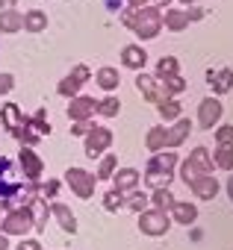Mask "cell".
<instances>
[{
    "label": "cell",
    "mask_w": 233,
    "mask_h": 250,
    "mask_svg": "<svg viewBox=\"0 0 233 250\" xmlns=\"http://www.w3.org/2000/svg\"><path fill=\"white\" fill-rule=\"evenodd\" d=\"M121 24L130 27L139 39H157L163 30V9H157V6L127 9V12H121Z\"/></svg>",
    "instance_id": "cell-1"
},
{
    "label": "cell",
    "mask_w": 233,
    "mask_h": 250,
    "mask_svg": "<svg viewBox=\"0 0 233 250\" xmlns=\"http://www.w3.org/2000/svg\"><path fill=\"white\" fill-rule=\"evenodd\" d=\"M30 229H36L30 206L12 209V212H6L3 218H0V232H3V235H21V238H24V235H27Z\"/></svg>",
    "instance_id": "cell-2"
},
{
    "label": "cell",
    "mask_w": 233,
    "mask_h": 250,
    "mask_svg": "<svg viewBox=\"0 0 233 250\" xmlns=\"http://www.w3.org/2000/svg\"><path fill=\"white\" fill-rule=\"evenodd\" d=\"M65 183H68V188H71L80 200H89V197L94 194L97 177L89 174L86 168H68V171H65Z\"/></svg>",
    "instance_id": "cell-3"
},
{
    "label": "cell",
    "mask_w": 233,
    "mask_h": 250,
    "mask_svg": "<svg viewBox=\"0 0 233 250\" xmlns=\"http://www.w3.org/2000/svg\"><path fill=\"white\" fill-rule=\"evenodd\" d=\"M168 227H171V218H168V212H163V209H145V212L139 215V229H142L145 235L160 238V235L168 232Z\"/></svg>",
    "instance_id": "cell-4"
},
{
    "label": "cell",
    "mask_w": 233,
    "mask_h": 250,
    "mask_svg": "<svg viewBox=\"0 0 233 250\" xmlns=\"http://www.w3.org/2000/svg\"><path fill=\"white\" fill-rule=\"evenodd\" d=\"M0 118H3V127H6L21 145H27V118H24V112H21L15 103H3Z\"/></svg>",
    "instance_id": "cell-5"
},
{
    "label": "cell",
    "mask_w": 233,
    "mask_h": 250,
    "mask_svg": "<svg viewBox=\"0 0 233 250\" xmlns=\"http://www.w3.org/2000/svg\"><path fill=\"white\" fill-rule=\"evenodd\" d=\"M221 115H224L221 100H218V97H204L201 106H198V127H201V130H212V127H218Z\"/></svg>",
    "instance_id": "cell-6"
},
{
    "label": "cell",
    "mask_w": 233,
    "mask_h": 250,
    "mask_svg": "<svg viewBox=\"0 0 233 250\" xmlns=\"http://www.w3.org/2000/svg\"><path fill=\"white\" fill-rule=\"evenodd\" d=\"M89 77H92V71H89V65H74V71L68 74V77H62L59 80V94L62 97H77L80 94V88L89 83Z\"/></svg>",
    "instance_id": "cell-7"
},
{
    "label": "cell",
    "mask_w": 233,
    "mask_h": 250,
    "mask_svg": "<svg viewBox=\"0 0 233 250\" xmlns=\"http://www.w3.org/2000/svg\"><path fill=\"white\" fill-rule=\"evenodd\" d=\"M136 88H139V94H142L145 100H151V103H157V106H160L163 100H168L163 83H160L157 77H151V74H139V77H136Z\"/></svg>",
    "instance_id": "cell-8"
},
{
    "label": "cell",
    "mask_w": 233,
    "mask_h": 250,
    "mask_svg": "<svg viewBox=\"0 0 233 250\" xmlns=\"http://www.w3.org/2000/svg\"><path fill=\"white\" fill-rule=\"evenodd\" d=\"M86 156H100V153H106L109 147H112V130H106V127H94L89 136H86Z\"/></svg>",
    "instance_id": "cell-9"
},
{
    "label": "cell",
    "mask_w": 233,
    "mask_h": 250,
    "mask_svg": "<svg viewBox=\"0 0 233 250\" xmlns=\"http://www.w3.org/2000/svg\"><path fill=\"white\" fill-rule=\"evenodd\" d=\"M97 112V100L94 97H89V94H77V97H71V103H68V118L77 124V121H92V115Z\"/></svg>",
    "instance_id": "cell-10"
},
{
    "label": "cell",
    "mask_w": 233,
    "mask_h": 250,
    "mask_svg": "<svg viewBox=\"0 0 233 250\" xmlns=\"http://www.w3.org/2000/svg\"><path fill=\"white\" fill-rule=\"evenodd\" d=\"M18 162H21V168H24V177H27L30 183H39V177H42V171H45V162H42V156H39L33 147H21V153H18Z\"/></svg>",
    "instance_id": "cell-11"
},
{
    "label": "cell",
    "mask_w": 233,
    "mask_h": 250,
    "mask_svg": "<svg viewBox=\"0 0 233 250\" xmlns=\"http://www.w3.org/2000/svg\"><path fill=\"white\" fill-rule=\"evenodd\" d=\"M192 133V121L189 118H177L174 121V127H165V150H174L180 147Z\"/></svg>",
    "instance_id": "cell-12"
},
{
    "label": "cell",
    "mask_w": 233,
    "mask_h": 250,
    "mask_svg": "<svg viewBox=\"0 0 233 250\" xmlns=\"http://www.w3.org/2000/svg\"><path fill=\"white\" fill-rule=\"evenodd\" d=\"M112 183H115V191H121V194H130L139 188L142 183V174L136 168H121V171H115L112 174Z\"/></svg>",
    "instance_id": "cell-13"
},
{
    "label": "cell",
    "mask_w": 233,
    "mask_h": 250,
    "mask_svg": "<svg viewBox=\"0 0 233 250\" xmlns=\"http://www.w3.org/2000/svg\"><path fill=\"white\" fill-rule=\"evenodd\" d=\"M145 62H148V53H145L142 44H124V47H121V65H124V68L142 71Z\"/></svg>",
    "instance_id": "cell-14"
},
{
    "label": "cell",
    "mask_w": 233,
    "mask_h": 250,
    "mask_svg": "<svg viewBox=\"0 0 233 250\" xmlns=\"http://www.w3.org/2000/svg\"><path fill=\"white\" fill-rule=\"evenodd\" d=\"M168 212H171V218H174L177 224H183V227H189V224L198 221V206L189 203V200H174Z\"/></svg>",
    "instance_id": "cell-15"
},
{
    "label": "cell",
    "mask_w": 233,
    "mask_h": 250,
    "mask_svg": "<svg viewBox=\"0 0 233 250\" xmlns=\"http://www.w3.org/2000/svg\"><path fill=\"white\" fill-rule=\"evenodd\" d=\"M189 188H192V194H195L198 200H212V197L218 194V188H221V186H218V180H215L212 174H207V177L195 180Z\"/></svg>",
    "instance_id": "cell-16"
},
{
    "label": "cell",
    "mask_w": 233,
    "mask_h": 250,
    "mask_svg": "<svg viewBox=\"0 0 233 250\" xmlns=\"http://www.w3.org/2000/svg\"><path fill=\"white\" fill-rule=\"evenodd\" d=\"M50 212H53L56 224L62 227V232H71V235L77 232V218H74V212H71L65 203H56V200H53V203H50Z\"/></svg>",
    "instance_id": "cell-17"
},
{
    "label": "cell",
    "mask_w": 233,
    "mask_h": 250,
    "mask_svg": "<svg viewBox=\"0 0 233 250\" xmlns=\"http://www.w3.org/2000/svg\"><path fill=\"white\" fill-rule=\"evenodd\" d=\"M207 80L212 85L215 94H227L233 88V68H221V71H207Z\"/></svg>",
    "instance_id": "cell-18"
},
{
    "label": "cell",
    "mask_w": 233,
    "mask_h": 250,
    "mask_svg": "<svg viewBox=\"0 0 233 250\" xmlns=\"http://www.w3.org/2000/svg\"><path fill=\"white\" fill-rule=\"evenodd\" d=\"M18 30H24V12L0 9V33H18Z\"/></svg>",
    "instance_id": "cell-19"
},
{
    "label": "cell",
    "mask_w": 233,
    "mask_h": 250,
    "mask_svg": "<svg viewBox=\"0 0 233 250\" xmlns=\"http://www.w3.org/2000/svg\"><path fill=\"white\" fill-rule=\"evenodd\" d=\"M163 27L171 30V33H183V30L189 27V15H186L183 9H165V15H163Z\"/></svg>",
    "instance_id": "cell-20"
},
{
    "label": "cell",
    "mask_w": 233,
    "mask_h": 250,
    "mask_svg": "<svg viewBox=\"0 0 233 250\" xmlns=\"http://www.w3.org/2000/svg\"><path fill=\"white\" fill-rule=\"evenodd\" d=\"M94 83H97L103 91H115V88H118V83H121V77H118V71H115V68L103 65V68H97V74H94Z\"/></svg>",
    "instance_id": "cell-21"
},
{
    "label": "cell",
    "mask_w": 233,
    "mask_h": 250,
    "mask_svg": "<svg viewBox=\"0 0 233 250\" xmlns=\"http://www.w3.org/2000/svg\"><path fill=\"white\" fill-rule=\"evenodd\" d=\"M151 168H160V171H168V174H174V168L180 165V159H177V153L174 150H160V153H154L151 156V162H148Z\"/></svg>",
    "instance_id": "cell-22"
},
{
    "label": "cell",
    "mask_w": 233,
    "mask_h": 250,
    "mask_svg": "<svg viewBox=\"0 0 233 250\" xmlns=\"http://www.w3.org/2000/svg\"><path fill=\"white\" fill-rule=\"evenodd\" d=\"M142 180H145V183H148V186L157 191V188H168V183H171V174H168V171H160V168H151V165H148Z\"/></svg>",
    "instance_id": "cell-23"
},
{
    "label": "cell",
    "mask_w": 233,
    "mask_h": 250,
    "mask_svg": "<svg viewBox=\"0 0 233 250\" xmlns=\"http://www.w3.org/2000/svg\"><path fill=\"white\" fill-rule=\"evenodd\" d=\"M145 147L151 150V153H160V150H165V127H151L148 130V136H145Z\"/></svg>",
    "instance_id": "cell-24"
},
{
    "label": "cell",
    "mask_w": 233,
    "mask_h": 250,
    "mask_svg": "<svg viewBox=\"0 0 233 250\" xmlns=\"http://www.w3.org/2000/svg\"><path fill=\"white\" fill-rule=\"evenodd\" d=\"M45 27H47V15H45L42 9L24 12V30H27V33H42Z\"/></svg>",
    "instance_id": "cell-25"
},
{
    "label": "cell",
    "mask_w": 233,
    "mask_h": 250,
    "mask_svg": "<svg viewBox=\"0 0 233 250\" xmlns=\"http://www.w3.org/2000/svg\"><path fill=\"white\" fill-rule=\"evenodd\" d=\"M180 74V62L174 56H163L157 62V80H168V77H177Z\"/></svg>",
    "instance_id": "cell-26"
},
{
    "label": "cell",
    "mask_w": 233,
    "mask_h": 250,
    "mask_svg": "<svg viewBox=\"0 0 233 250\" xmlns=\"http://www.w3.org/2000/svg\"><path fill=\"white\" fill-rule=\"evenodd\" d=\"M189 159L204 171V174H212V168H215V162H212V153L207 150V147H195L192 153H189Z\"/></svg>",
    "instance_id": "cell-27"
},
{
    "label": "cell",
    "mask_w": 233,
    "mask_h": 250,
    "mask_svg": "<svg viewBox=\"0 0 233 250\" xmlns=\"http://www.w3.org/2000/svg\"><path fill=\"white\" fill-rule=\"evenodd\" d=\"M177 168H180V180H183L186 186H192L195 180H201V177H207V174H204V171H201V168H198V165H195L192 159H189V156H186V159H183V162H180Z\"/></svg>",
    "instance_id": "cell-28"
},
{
    "label": "cell",
    "mask_w": 233,
    "mask_h": 250,
    "mask_svg": "<svg viewBox=\"0 0 233 250\" xmlns=\"http://www.w3.org/2000/svg\"><path fill=\"white\" fill-rule=\"evenodd\" d=\"M212 162H215V168H221V171H233V145H221V147H215Z\"/></svg>",
    "instance_id": "cell-29"
},
{
    "label": "cell",
    "mask_w": 233,
    "mask_h": 250,
    "mask_svg": "<svg viewBox=\"0 0 233 250\" xmlns=\"http://www.w3.org/2000/svg\"><path fill=\"white\" fill-rule=\"evenodd\" d=\"M118 109H121V100L115 94H106L103 100H97V115H103V118H115Z\"/></svg>",
    "instance_id": "cell-30"
},
{
    "label": "cell",
    "mask_w": 233,
    "mask_h": 250,
    "mask_svg": "<svg viewBox=\"0 0 233 250\" xmlns=\"http://www.w3.org/2000/svg\"><path fill=\"white\" fill-rule=\"evenodd\" d=\"M180 109H183V106H180L174 97H171V100H163V103L157 106V112H160L163 121H177V118H180Z\"/></svg>",
    "instance_id": "cell-31"
},
{
    "label": "cell",
    "mask_w": 233,
    "mask_h": 250,
    "mask_svg": "<svg viewBox=\"0 0 233 250\" xmlns=\"http://www.w3.org/2000/svg\"><path fill=\"white\" fill-rule=\"evenodd\" d=\"M151 203H154V209H163V212H168V209H171V203H174V194H171V188H157V191L151 194Z\"/></svg>",
    "instance_id": "cell-32"
},
{
    "label": "cell",
    "mask_w": 233,
    "mask_h": 250,
    "mask_svg": "<svg viewBox=\"0 0 233 250\" xmlns=\"http://www.w3.org/2000/svg\"><path fill=\"white\" fill-rule=\"evenodd\" d=\"M160 83H163V88H165V94H168V100L186 91V80H183L180 74H177V77H168V80H160Z\"/></svg>",
    "instance_id": "cell-33"
},
{
    "label": "cell",
    "mask_w": 233,
    "mask_h": 250,
    "mask_svg": "<svg viewBox=\"0 0 233 250\" xmlns=\"http://www.w3.org/2000/svg\"><path fill=\"white\" fill-rule=\"evenodd\" d=\"M121 206H124V194H121V191L112 188V191L103 194V209H106V212H118Z\"/></svg>",
    "instance_id": "cell-34"
},
{
    "label": "cell",
    "mask_w": 233,
    "mask_h": 250,
    "mask_svg": "<svg viewBox=\"0 0 233 250\" xmlns=\"http://www.w3.org/2000/svg\"><path fill=\"white\" fill-rule=\"evenodd\" d=\"M148 203H151V200H148V194H142V191H130V197L124 200V206H130V209L139 212V215L148 209Z\"/></svg>",
    "instance_id": "cell-35"
},
{
    "label": "cell",
    "mask_w": 233,
    "mask_h": 250,
    "mask_svg": "<svg viewBox=\"0 0 233 250\" xmlns=\"http://www.w3.org/2000/svg\"><path fill=\"white\" fill-rule=\"evenodd\" d=\"M115 165H118V159H115V156H103L100 165H97V180H112Z\"/></svg>",
    "instance_id": "cell-36"
},
{
    "label": "cell",
    "mask_w": 233,
    "mask_h": 250,
    "mask_svg": "<svg viewBox=\"0 0 233 250\" xmlns=\"http://www.w3.org/2000/svg\"><path fill=\"white\" fill-rule=\"evenodd\" d=\"M215 142H218V147L221 145H233V124H221V127L215 130Z\"/></svg>",
    "instance_id": "cell-37"
},
{
    "label": "cell",
    "mask_w": 233,
    "mask_h": 250,
    "mask_svg": "<svg viewBox=\"0 0 233 250\" xmlns=\"http://www.w3.org/2000/svg\"><path fill=\"white\" fill-rule=\"evenodd\" d=\"M92 130H94V124H92V121H77L74 127H71V136H89Z\"/></svg>",
    "instance_id": "cell-38"
},
{
    "label": "cell",
    "mask_w": 233,
    "mask_h": 250,
    "mask_svg": "<svg viewBox=\"0 0 233 250\" xmlns=\"http://www.w3.org/2000/svg\"><path fill=\"white\" fill-rule=\"evenodd\" d=\"M12 88H15V77L12 74H0V97L9 94Z\"/></svg>",
    "instance_id": "cell-39"
},
{
    "label": "cell",
    "mask_w": 233,
    "mask_h": 250,
    "mask_svg": "<svg viewBox=\"0 0 233 250\" xmlns=\"http://www.w3.org/2000/svg\"><path fill=\"white\" fill-rule=\"evenodd\" d=\"M15 250H42V244H39L36 238H21V244H18Z\"/></svg>",
    "instance_id": "cell-40"
},
{
    "label": "cell",
    "mask_w": 233,
    "mask_h": 250,
    "mask_svg": "<svg viewBox=\"0 0 233 250\" xmlns=\"http://www.w3.org/2000/svg\"><path fill=\"white\" fill-rule=\"evenodd\" d=\"M186 15H189V21H201L207 12H204V9H198V6H189V12H186Z\"/></svg>",
    "instance_id": "cell-41"
},
{
    "label": "cell",
    "mask_w": 233,
    "mask_h": 250,
    "mask_svg": "<svg viewBox=\"0 0 233 250\" xmlns=\"http://www.w3.org/2000/svg\"><path fill=\"white\" fill-rule=\"evenodd\" d=\"M127 3H130V9H142V6L151 3V0H127Z\"/></svg>",
    "instance_id": "cell-42"
},
{
    "label": "cell",
    "mask_w": 233,
    "mask_h": 250,
    "mask_svg": "<svg viewBox=\"0 0 233 250\" xmlns=\"http://www.w3.org/2000/svg\"><path fill=\"white\" fill-rule=\"evenodd\" d=\"M224 188H227V197H230V203H233V171H230V177H227V186H224Z\"/></svg>",
    "instance_id": "cell-43"
},
{
    "label": "cell",
    "mask_w": 233,
    "mask_h": 250,
    "mask_svg": "<svg viewBox=\"0 0 233 250\" xmlns=\"http://www.w3.org/2000/svg\"><path fill=\"white\" fill-rule=\"evenodd\" d=\"M18 0H0V9H15Z\"/></svg>",
    "instance_id": "cell-44"
},
{
    "label": "cell",
    "mask_w": 233,
    "mask_h": 250,
    "mask_svg": "<svg viewBox=\"0 0 233 250\" xmlns=\"http://www.w3.org/2000/svg\"><path fill=\"white\" fill-rule=\"evenodd\" d=\"M0 250H9V238L3 232H0Z\"/></svg>",
    "instance_id": "cell-45"
},
{
    "label": "cell",
    "mask_w": 233,
    "mask_h": 250,
    "mask_svg": "<svg viewBox=\"0 0 233 250\" xmlns=\"http://www.w3.org/2000/svg\"><path fill=\"white\" fill-rule=\"evenodd\" d=\"M151 3H154L157 9H163V6H168V3H171V0H151Z\"/></svg>",
    "instance_id": "cell-46"
},
{
    "label": "cell",
    "mask_w": 233,
    "mask_h": 250,
    "mask_svg": "<svg viewBox=\"0 0 233 250\" xmlns=\"http://www.w3.org/2000/svg\"><path fill=\"white\" fill-rule=\"evenodd\" d=\"M180 3H186V6H195V0H180Z\"/></svg>",
    "instance_id": "cell-47"
}]
</instances>
